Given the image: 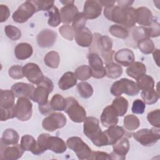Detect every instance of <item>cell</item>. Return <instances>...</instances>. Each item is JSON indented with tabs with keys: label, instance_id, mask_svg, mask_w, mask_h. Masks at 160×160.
<instances>
[{
	"label": "cell",
	"instance_id": "cell-60",
	"mask_svg": "<svg viewBox=\"0 0 160 160\" xmlns=\"http://www.w3.org/2000/svg\"><path fill=\"white\" fill-rule=\"evenodd\" d=\"M159 49H156L152 51V56H153V58L156 63V64L159 66Z\"/></svg>",
	"mask_w": 160,
	"mask_h": 160
},
{
	"label": "cell",
	"instance_id": "cell-9",
	"mask_svg": "<svg viewBox=\"0 0 160 160\" xmlns=\"http://www.w3.org/2000/svg\"><path fill=\"white\" fill-rule=\"evenodd\" d=\"M67 122L66 116L61 112H52L45 118L42 122V128L48 131L53 132L63 128Z\"/></svg>",
	"mask_w": 160,
	"mask_h": 160
},
{
	"label": "cell",
	"instance_id": "cell-34",
	"mask_svg": "<svg viewBox=\"0 0 160 160\" xmlns=\"http://www.w3.org/2000/svg\"><path fill=\"white\" fill-rule=\"evenodd\" d=\"M44 62L48 67L52 69H56L59 67L60 63V56L56 51H49L45 55Z\"/></svg>",
	"mask_w": 160,
	"mask_h": 160
},
{
	"label": "cell",
	"instance_id": "cell-51",
	"mask_svg": "<svg viewBox=\"0 0 160 160\" xmlns=\"http://www.w3.org/2000/svg\"><path fill=\"white\" fill-rule=\"evenodd\" d=\"M34 4L36 12L39 11H49L54 6V1H31Z\"/></svg>",
	"mask_w": 160,
	"mask_h": 160
},
{
	"label": "cell",
	"instance_id": "cell-27",
	"mask_svg": "<svg viewBox=\"0 0 160 160\" xmlns=\"http://www.w3.org/2000/svg\"><path fill=\"white\" fill-rule=\"evenodd\" d=\"M15 96L11 90L1 89L0 109H9L15 106Z\"/></svg>",
	"mask_w": 160,
	"mask_h": 160
},
{
	"label": "cell",
	"instance_id": "cell-55",
	"mask_svg": "<svg viewBox=\"0 0 160 160\" xmlns=\"http://www.w3.org/2000/svg\"><path fill=\"white\" fill-rule=\"evenodd\" d=\"M89 159H95V160H106L111 159L110 156L109 154L102 151H92L91 155L89 158Z\"/></svg>",
	"mask_w": 160,
	"mask_h": 160
},
{
	"label": "cell",
	"instance_id": "cell-1",
	"mask_svg": "<svg viewBox=\"0 0 160 160\" xmlns=\"http://www.w3.org/2000/svg\"><path fill=\"white\" fill-rule=\"evenodd\" d=\"M104 14L108 20L126 28H131L136 23V9L132 7L112 6L104 8Z\"/></svg>",
	"mask_w": 160,
	"mask_h": 160
},
{
	"label": "cell",
	"instance_id": "cell-23",
	"mask_svg": "<svg viewBox=\"0 0 160 160\" xmlns=\"http://www.w3.org/2000/svg\"><path fill=\"white\" fill-rule=\"evenodd\" d=\"M74 39L79 46L87 48L91 46L92 43L93 34L88 28L85 27L75 33Z\"/></svg>",
	"mask_w": 160,
	"mask_h": 160
},
{
	"label": "cell",
	"instance_id": "cell-21",
	"mask_svg": "<svg viewBox=\"0 0 160 160\" xmlns=\"http://www.w3.org/2000/svg\"><path fill=\"white\" fill-rule=\"evenodd\" d=\"M46 150L49 149L57 154H61L66 151L67 145L64 140L57 136L48 134L46 140Z\"/></svg>",
	"mask_w": 160,
	"mask_h": 160
},
{
	"label": "cell",
	"instance_id": "cell-36",
	"mask_svg": "<svg viewBox=\"0 0 160 160\" xmlns=\"http://www.w3.org/2000/svg\"><path fill=\"white\" fill-rule=\"evenodd\" d=\"M50 104L54 111H64L66 107V99H64L61 94H56L51 98Z\"/></svg>",
	"mask_w": 160,
	"mask_h": 160
},
{
	"label": "cell",
	"instance_id": "cell-11",
	"mask_svg": "<svg viewBox=\"0 0 160 160\" xmlns=\"http://www.w3.org/2000/svg\"><path fill=\"white\" fill-rule=\"evenodd\" d=\"M31 99L21 97L16 104V118L21 121H26L30 119L32 114V104Z\"/></svg>",
	"mask_w": 160,
	"mask_h": 160
},
{
	"label": "cell",
	"instance_id": "cell-13",
	"mask_svg": "<svg viewBox=\"0 0 160 160\" xmlns=\"http://www.w3.org/2000/svg\"><path fill=\"white\" fill-rule=\"evenodd\" d=\"M24 150L21 144L6 146L1 143L0 159L3 160H16L22 157Z\"/></svg>",
	"mask_w": 160,
	"mask_h": 160
},
{
	"label": "cell",
	"instance_id": "cell-32",
	"mask_svg": "<svg viewBox=\"0 0 160 160\" xmlns=\"http://www.w3.org/2000/svg\"><path fill=\"white\" fill-rule=\"evenodd\" d=\"M136 83L139 89L141 91L151 90L154 88V81L153 78L146 74L138 78Z\"/></svg>",
	"mask_w": 160,
	"mask_h": 160
},
{
	"label": "cell",
	"instance_id": "cell-25",
	"mask_svg": "<svg viewBox=\"0 0 160 160\" xmlns=\"http://www.w3.org/2000/svg\"><path fill=\"white\" fill-rule=\"evenodd\" d=\"M79 12L78 8L74 4L65 5L60 10L62 22L65 24H70Z\"/></svg>",
	"mask_w": 160,
	"mask_h": 160
},
{
	"label": "cell",
	"instance_id": "cell-20",
	"mask_svg": "<svg viewBox=\"0 0 160 160\" xmlns=\"http://www.w3.org/2000/svg\"><path fill=\"white\" fill-rule=\"evenodd\" d=\"M102 11V6L98 1L88 0L84 4L83 14L87 19H94L98 18Z\"/></svg>",
	"mask_w": 160,
	"mask_h": 160
},
{
	"label": "cell",
	"instance_id": "cell-3",
	"mask_svg": "<svg viewBox=\"0 0 160 160\" xmlns=\"http://www.w3.org/2000/svg\"><path fill=\"white\" fill-rule=\"evenodd\" d=\"M92 44L89 49L91 52L101 53L106 64L112 61L114 51L112 50V41L108 36H101L99 33H95L93 36Z\"/></svg>",
	"mask_w": 160,
	"mask_h": 160
},
{
	"label": "cell",
	"instance_id": "cell-52",
	"mask_svg": "<svg viewBox=\"0 0 160 160\" xmlns=\"http://www.w3.org/2000/svg\"><path fill=\"white\" fill-rule=\"evenodd\" d=\"M133 39L136 41L137 42L146 38H149L148 36L147 29L144 27H136L132 32Z\"/></svg>",
	"mask_w": 160,
	"mask_h": 160
},
{
	"label": "cell",
	"instance_id": "cell-37",
	"mask_svg": "<svg viewBox=\"0 0 160 160\" xmlns=\"http://www.w3.org/2000/svg\"><path fill=\"white\" fill-rule=\"evenodd\" d=\"M141 96L145 104L152 105L158 101L159 98V94L154 89H152L148 91H142Z\"/></svg>",
	"mask_w": 160,
	"mask_h": 160
},
{
	"label": "cell",
	"instance_id": "cell-41",
	"mask_svg": "<svg viewBox=\"0 0 160 160\" xmlns=\"http://www.w3.org/2000/svg\"><path fill=\"white\" fill-rule=\"evenodd\" d=\"M20 144L24 151L32 152L36 147V141L32 136L26 134L22 136Z\"/></svg>",
	"mask_w": 160,
	"mask_h": 160
},
{
	"label": "cell",
	"instance_id": "cell-8",
	"mask_svg": "<svg viewBox=\"0 0 160 160\" xmlns=\"http://www.w3.org/2000/svg\"><path fill=\"white\" fill-rule=\"evenodd\" d=\"M67 146L72 150L79 159H89L91 155V149L82 139L77 136L69 138L66 141Z\"/></svg>",
	"mask_w": 160,
	"mask_h": 160
},
{
	"label": "cell",
	"instance_id": "cell-31",
	"mask_svg": "<svg viewBox=\"0 0 160 160\" xmlns=\"http://www.w3.org/2000/svg\"><path fill=\"white\" fill-rule=\"evenodd\" d=\"M111 105L115 109L118 116H123L127 112L128 108V101L124 97H117L112 101Z\"/></svg>",
	"mask_w": 160,
	"mask_h": 160
},
{
	"label": "cell",
	"instance_id": "cell-45",
	"mask_svg": "<svg viewBox=\"0 0 160 160\" xmlns=\"http://www.w3.org/2000/svg\"><path fill=\"white\" fill-rule=\"evenodd\" d=\"M86 21L87 18L83 12H79L72 22V28L75 33L85 28Z\"/></svg>",
	"mask_w": 160,
	"mask_h": 160
},
{
	"label": "cell",
	"instance_id": "cell-46",
	"mask_svg": "<svg viewBox=\"0 0 160 160\" xmlns=\"http://www.w3.org/2000/svg\"><path fill=\"white\" fill-rule=\"evenodd\" d=\"M4 32L8 38L12 41H17L21 37V32L19 28L12 25H7L4 28Z\"/></svg>",
	"mask_w": 160,
	"mask_h": 160
},
{
	"label": "cell",
	"instance_id": "cell-15",
	"mask_svg": "<svg viewBox=\"0 0 160 160\" xmlns=\"http://www.w3.org/2000/svg\"><path fill=\"white\" fill-rule=\"evenodd\" d=\"M113 151L109 154L111 159H126V155L129 149V142L127 137L123 136L112 145Z\"/></svg>",
	"mask_w": 160,
	"mask_h": 160
},
{
	"label": "cell",
	"instance_id": "cell-24",
	"mask_svg": "<svg viewBox=\"0 0 160 160\" xmlns=\"http://www.w3.org/2000/svg\"><path fill=\"white\" fill-rule=\"evenodd\" d=\"M136 22L142 26H149L151 25L154 18L151 11L146 7H140L136 9Z\"/></svg>",
	"mask_w": 160,
	"mask_h": 160
},
{
	"label": "cell",
	"instance_id": "cell-54",
	"mask_svg": "<svg viewBox=\"0 0 160 160\" xmlns=\"http://www.w3.org/2000/svg\"><path fill=\"white\" fill-rule=\"evenodd\" d=\"M16 104L11 108L0 109H1V121H4L9 119L16 117Z\"/></svg>",
	"mask_w": 160,
	"mask_h": 160
},
{
	"label": "cell",
	"instance_id": "cell-35",
	"mask_svg": "<svg viewBox=\"0 0 160 160\" xmlns=\"http://www.w3.org/2000/svg\"><path fill=\"white\" fill-rule=\"evenodd\" d=\"M49 19L48 21V24L53 28L59 26L61 21V17L59 10L56 6H53L48 12Z\"/></svg>",
	"mask_w": 160,
	"mask_h": 160
},
{
	"label": "cell",
	"instance_id": "cell-7",
	"mask_svg": "<svg viewBox=\"0 0 160 160\" xmlns=\"http://www.w3.org/2000/svg\"><path fill=\"white\" fill-rule=\"evenodd\" d=\"M66 99V107L64 111L68 114L71 120L78 123L84 122L86 118L85 109L73 97H68Z\"/></svg>",
	"mask_w": 160,
	"mask_h": 160
},
{
	"label": "cell",
	"instance_id": "cell-5",
	"mask_svg": "<svg viewBox=\"0 0 160 160\" xmlns=\"http://www.w3.org/2000/svg\"><path fill=\"white\" fill-rule=\"evenodd\" d=\"M133 138L144 146H152L160 139L159 128L153 127L151 129H141L133 134Z\"/></svg>",
	"mask_w": 160,
	"mask_h": 160
},
{
	"label": "cell",
	"instance_id": "cell-29",
	"mask_svg": "<svg viewBox=\"0 0 160 160\" xmlns=\"http://www.w3.org/2000/svg\"><path fill=\"white\" fill-rule=\"evenodd\" d=\"M146 68L145 65L139 61L134 62L126 69V73L129 77L136 80L139 77L146 74Z\"/></svg>",
	"mask_w": 160,
	"mask_h": 160
},
{
	"label": "cell",
	"instance_id": "cell-44",
	"mask_svg": "<svg viewBox=\"0 0 160 160\" xmlns=\"http://www.w3.org/2000/svg\"><path fill=\"white\" fill-rule=\"evenodd\" d=\"M49 134L48 133H42L41 134L36 141V145L32 152L33 154L35 155H39L42 154L44 152L46 151V140L47 138V136H48Z\"/></svg>",
	"mask_w": 160,
	"mask_h": 160
},
{
	"label": "cell",
	"instance_id": "cell-22",
	"mask_svg": "<svg viewBox=\"0 0 160 160\" xmlns=\"http://www.w3.org/2000/svg\"><path fill=\"white\" fill-rule=\"evenodd\" d=\"M114 58L119 64L124 67L129 66L135 60L134 52L128 48H124L118 51L114 54Z\"/></svg>",
	"mask_w": 160,
	"mask_h": 160
},
{
	"label": "cell",
	"instance_id": "cell-28",
	"mask_svg": "<svg viewBox=\"0 0 160 160\" xmlns=\"http://www.w3.org/2000/svg\"><path fill=\"white\" fill-rule=\"evenodd\" d=\"M76 83L77 78L74 73L68 71L65 72L59 79L58 81V86L61 90L65 91L72 88Z\"/></svg>",
	"mask_w": 160,
	"mask_h": 160
},
{
	"label": "cell",
	"instance_id": "cell-59",
	"mask_svg": "<svg viewBox=\"0 0 160 160\" xmlns=\"http://www.w3.org/2000/svg\"><path fill=\"white\" fill-rule=\"evenodd\" d=\"M98 1L101 6H103L105 8L114 6V4L116 2L115 1Z\"/></svg>",
	"mask_w": 160,
	"mask_h": 160
},
{
	"label": "cell",
	"instance_id": "cell-4",
	"mask_svg": "<svg viewBox=\"0 0 160 160\" xmlns=\"http://www.w3.org/2000/svg\"><path fill=\"white\" fill-rule=\"evenodd\" d=\"M110 91L116 97L121 96L123 93L128 96H134L138 94L139 89L134 81L127 78H122L113 82Z\"/></svg>",
	"mask_w": 160,
	"mask_h": 160
},
{
	"label": "cell",
	"instance_id": "cell-50",
	"mask_svg": "<svg viewBox=\"0 0 160 160\" xmlns=\"http://www.w3.org/2000/svg\"><path fill=\"white\" fill-rule=\"evenodd\" d=\"M147 29L148 36L149 38H156L160 35V26L159 23L155 19H153L151 24L149 26Z\"/></svg>",
	"mask_w": 160,
	"mask_h": 160
},
{
	"label": "cell",
	"instance_id": "cell-26",
	"mask_svg": "<svg viewBox=\"0 0 160 160\" xmlns=\"http://www.w3.org/2000/svg\"><path fill=\"white\" fill-rule=\"evenodd\" d=\"M32 52V47L31 44L26 42L19 43L14 48L15 56L19 60H25L30 58Z\"/></svg>",
	"mask_w": 160,
	"mask_h": 160
},
{
	"label": "cell",
	"instance_id": "cell-18",
	"mask_svg": "<svg viewBox=\"0 0 160 160\" xmlns=\"http://www.w3.org/2000/svg\"><path fill=\"white\" fill-rule=\"evenodd\" d=\"M34 89L35 88L32 84L22 82L14 84L11 88V90L14 93L15 97L18 98L21 97H24L31 100Z\"/></svg>",
	"mask_w": 160,
	"mask_h": 160
},
{
	"label": "cell",
	"instance_id": "cell-17",
	"mask_svg": "<svg viewBox=\"0 0 160 160\" xmlns=\"http://www.w3.org/2000/svg\"><path fill=\"white\" fill-rule=\"evenodd\" d=\"M100 120L102 125L106 128L117 125L119 120L118 115L112 105H109L104 108Z\"/></svg>",
	"mask_w": 160,
	"mask_h": 160
},
{
	"label": "cell",
	"instance_id": "cell-43",
	"mask_svg": "<svg viewBox=\"0 0 160 160\" xmlns=\"http://www.w3.org/2000/svg\"><path fill=\"white\" fill-rule=\"evenodd\" d=\"M77 89L80 96L84 99L91 97L93 94V88L91 85L87 82H81L78 84Z\"/></svg>",
	"mask_w": 160,
	"mask_h": 160
},
{
	"label": "cell",
	"instance_id": "cell-2",
	"mask_svg": "<svg viewBox=\"0 0 160 160\" xmlns=\"http://www.w3.org/2000/svg\"><path fill=\"white\" fill-rule=\"evenodd\" d=\"M84 134L97 147L108 146V140L99 126V120L92 116L86 117L83 124Z\"/></svg>",
	"mask_w": 160,
	"mask_h": 160
},
{
	"label": "cell",
	"instance_id": "cell-38",
	"mask_svg": "<svg viewBox=\"0 0 160 160\" xmlns=\"http://www.w3.org/2000/svg\"><path fill=\"white\" fill-rule=\"evenodd\" d=\"M123 124L124 128L129 131L137 129L140 126V121L139 118L133 114H128L124 118Z\"/></svg>",
	"mask_w": 160,
	"mask_h": 160
},
{
	"label": "cell",
	"instance_id": "cell-47",
	"mask_svg": "<svg viewBox=\"0 0 160 160\" xmlns=\"http://www.w3.org/2000/svg\"><path fill=\"white\" fill-rule=\"evenodd\" d=\"M160 110L159 109L153 110L147 114V119L148 122L155 128H159L160 126Z\"/></svg>",
	"mask_w": 160,
	"mask_h": 160
},
{
	"label": "cell",
	"instance_id": "cell-42",
	"mask_svg": "<svg viewBox=\"0 0 160 160\" xmlns=\"http://www.w3.org/2000/svg\"><path fill=\"white\" fill-rule=\"evenodd\" d=\"M109 31L113 36L121 39H126L129 35L128 29L125 27L119 24H114L111 26Z\"/></svg>",
	"mask_w": 160,
	"mask_h": 160
},
{
	"label": "cell",
	"instance_id": "cell-30",
	"mask_svg": "<svg viewBox=\"0 0 160 160\" xmlns=\"http://www.w3.org/2000/svg\"><path fill=\"white\" fill-rule=\"evenodd\" d=\"M19 140V136L16 131L13 129H6L2 133L1 143L6 146L17 144Z\"/></svg>",
	"mask_w": 160,
	"mask_h": 160
},
{
	"label": "cell",
	"instance_id": "cell-6",
	"mask_svg": "<svg viewBox=\"0 0 160 160\" xmlns=\"http://www.w3.org/2000/svg\"><path fill=\"white\" fill-rule=\"evenodd\" d=\"M33 91L31 100L42 105L48 101V96L54 89L52 81L48 78L44 77V79L38 85Z\"/></svg>",
	"mask_w": 160,
	"mask_h": 160
},
{
	"label": "cell",
	"instance_id": "cell-12",
	"mask_svg": "<svg viewBox=\"0 0 160 160\" xmlns=\"http://www.w3.org/2000/svg\"><path fill=\"white\" fill-rule=\"evenodd\" d=\"M88 59L93 78L101 79L106 76V69L103 66V61L98 54L89 52Z\"/></svg>",
	"mask_w": 160,
	"mask_h": 160
},
{
	"label": "cell",
	"instance_id": "cell-39",
	"mask_svg": "<svg viewBox=\"0 0 160 160\" xmlns=\"http://www.w3.org/2000/svg\"><path fill=\"white\" fill-rule=\"evenodd\" d=\"M138 47L140 51L144 54H149L155 49L153 41L149 38H144L138 42Z\"/></svg>",
	"mask_w": 160,
	"mask_h": 160
},
{
	"label": "cell",
	"instance_id": "cell-49",
	"mask_svg": "<svg viewBox=\"0 0 160 160\" xmlns=\"http://www.w3.org/2000/svg\"><path fill=\"white\" fill-rule=\"evenodd\" d=\"M9 76L14 79H20L24 77L23 67L20 65L12 66L8 70Z\"/></svg>",
	"mask_w": 160,
	"mask_h": 160
},
{
	"label": "cell",
	"instance_id": "cell-10",
	"mask_svg": "<svg viewBox=\"0 0 160 160\" xmlns=\"http://www.w3.org/2000/svg\"><path fill=\"white\" fill-rule=\"evenodd\" d=\"M35 12H36V9L34 4L31 1H26L13 12L12 18L14 21L18 23H24Z\"/></svg>",
	"mask_w": 160,
	"mask_h": 160
},
{
	"label": "cell",
	"instance_id": "cell-53",
	"mask_svg": "<svg viewBox=\"0 0 160 160\" xmlns=\"http://www.w3.org/2000/svg\"><path fill=\"white\" fill-rule=\"evenodd\" d=\"M145 108L146 104L144 103V102L139 99H136L132 103L131 111L134 114H141L144 113Z\"/></svg>",
	"mask_w": 160,
	"mask_h": 160
},
{
	"label": "cell",
	"instance_id": "cell-40",
	"mask_svg": "<svg viewBox=\"0 0 160 160\" xmlns=\"http://www.w3.org/2000/svg\"><path fill=\"white\" fill-rule=\"evenodd\" d=\"M76 78L80 81H86L92 76L91 69L89 66L82 65L78 67L74 71Z\"/></svg>",
	"mask_w": 160,
	"mask_h": 160
},
{
	"label": "cell",
	"instance_id": "cell-61",
	"mask_svg": "<svg viewBox=\"0 0 160 160\" xmlns=\"http://www.w3.org/2000/svg\"><path fill=\"white\" fill-rule=\"evenodd\" d=\"M61 3H62L64 6L65 5H69V4H74V1H60Z\"/></svg>",
	"mask_w": 160,
	"mask_h": 160
},
{
	"label": "cell",
	"instance_id": "cell-48",
	"mask_svg": "<svg viewBox=\"0 0 160 160\" xmlns=\"http://www.w3.org/2000/svg\"><path fill=\"white\" fill-rule=\"evenodd\" d=\"M59 32L61 35L68 41H72L74 38L75 32L72 28L68 24H64L59 28Z\"/></svg>",
	"mask_w": 160,
	"mask_h": 160
},
{
	"label": "cell",
	"instance_id": "cell-56",
	"mask_svg": "<svg viewBox=\"0 0 160 160\" xmlns=\"http://www.w3.org/2000/svg\"><path fill=\"white\" fill-rule=\"evenodd\" d=\"M39 112L43 114V115H49L51 113L54 112V111L52 110L50 102L48 101L46 104H42V105H39Z\"/></svg>",
	"mask_w": 160,
	"mask_h": 160
},
{
	"label": "cell",
	"instance_id": "cell-16",
	"mask_svg": "<svg viewBox=\"0 0 160 160\" xmlns=\"http://www.w3.org/2000/svg\"><path fill=\"white\" fill-rule=\"evenodd\" d=\"M56 38L57 34L55 31L49 29H44L39 32L36 39L39 47L47 48L54 45Z\"/></svg>",
	"mask_w": 160,
	"mask_h": 160
},
{
	"label": "cell",
	"instance_id": "cell-57",
	"mask_svg": "<svg viewBox=\"0 0 160 160\" xmlns=\"http://www.w3.org/2000/svg\"><path fill=\"white\" fill-rule=\"evenodd\" d=\"M0 11H1V22L6 21L10 15V11L9 8L4 4L0 5Z\"/></svg>",
	"mask_w": 160,
	"mask_h": 160
},
{
	"label": "cell",
	"instance_id": "cell-33",
	"mask_svg": "<svg viewBox=\"0 0 160 160\" xmlns=\"http://www.w3.org/2000/svg\"><path fill=\"white\" fill-rule=\"evenodd\" d=\"M106 76L111 79H117L122 73V68L121 65L114 62H110L106 64Z\"/></svg>",
	"mask_w": 160,
	"mask_h": 160
},
{
	"label": "cell",
	"instance_id": "cell-14",
	"mask_svg": "<svg viewBox=\"0 0 160 160\" xmlns=\"http://www.w3.org/2000/svg\"><path fill=\"white\" fill-rule=\"evenodd\" d=\"M23 73L27 79L33 84L38 85L44 78L39 66L33 62H29L23 66Z\"/></svg>",
	"mask_w": 160,
	"mask_h": 160
},
{
	"label": "cell",
	"instance_id": "cell-19",
	"mask_svg": "<svg viewBox=\"0 0 160 160\" xmlns=\"http://www.w3.org/2000/svg\"><path fill=\"white\" fill-rule=\"evenodd\" d=\"M108 140V145H113L119 139L123 136L131 138V134L128 133L122 127L119 126H113L109 127L108 129L104 131Z\"/></svg>",
	"mask_w": 160,
	"mask_h": 160
},
{
	"label": "cell",
	"instance_id": "cell-58",
	"mask_svg": "<svg viewBox=\"0 0 160 160\" xmlns=\"http://www.w3.org/2000/svg\"><path fill=\"white\" fill-rule=\"evenodd\" d=\"M134 2L133 1H117L118 6L124 7H130V6Z\"/></svg>",
	"mask_w": 160,
	"mask_h": 160
}]
</instances>
